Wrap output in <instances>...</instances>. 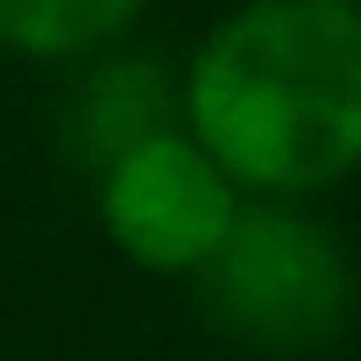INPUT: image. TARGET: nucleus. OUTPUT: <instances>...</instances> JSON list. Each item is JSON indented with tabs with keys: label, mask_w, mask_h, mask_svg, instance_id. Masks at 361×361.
Instances as JSON below:
<instances>
[{
	"label": "nucleus",
	"mask_w": 361,
	"mask_h": 361,
	"mask_svg": "<svg viewBox=\"0 0 361 361\" xmlns=\"http://www.w3.org/2000/svg\"><path fill=\"white\" fill-rule=\"evenodd\" d=\"M92 206H99V234L114 241L121 262H135L149 276H199L220 255V241L234 234L248 199L185 128H163L99 163Z\"/></svg>",
	"instance_id": "3"
},
{
	"label": "nucleus",
	"mask_w": 361,
	"mask_h": 361,
	"mask_svg": "<svg viewBox=\"0 0 361 361\" xmlns=\"http://www.w3.org/2000/svg\"><path fill=\"white\" fill-rule=\"evenodd\" d=\"M340 8H354V15H361V0H340Z\"/></svg>",
	"instance_id": "6"
},
{
	"label": "nucleus",
	"mask_w": 361,
	"mask_h": 361,
	"mask_svg": "<svg viewBox=\"0 0 361 361\" xmlns=\"http://www.w3.org/2000/svg\"><path fill=\"white\" fill-rule=\"evenodd\" d=\"M163 128H177V121H170V85H163L156 64L128 57V64H106V71L85 78V92H78V142H85L92 170L106 156L163 135Z\"/></svg>",
	"instance_id": "5"
},
{
	"label": "nucleus",
	"mask_w": 361,
	"mask_h": 361,
	"mask_svg": "<svg viewBox=\"0 0 361 361\" xmlns=\"http://www.w3.org/2000/svg\"><path fill=\"white\" fill-rule=\"evenodd\" d=\"M199 312L248 354L298 361L340 340L354 312V262L326 220L305 206H269L248 199L220 255L192 276Z\"/></svg>",
	"instance_id": "2"
},
{
	"label": "nucleus",
	"mask_w": 361,
	"mask_h": 361,
	"mask_svg": "<svg viewBox=\"0 0 361 361\" xmlns=\"http://www.w3.org/2000/svg\"><path fill=\"white\" fill-rule=\"evenodd\" d=\"M142 8L149 0H0V50L29 64H78L121 43Z\"/></svg>",
	"instance_id": "4"
},
{
	"label": "nucleus",
	"mask_w": 361,
	"mask_h": 361,
	"mask_svg": "<svg viewBox=\"0 0 361 361\" xmlns=\"http://www.w3.org/2000/svg\"><path fill=\"white\" fill-rule=\"evenodd\" d=\"M177 128L241 199L305 206L361 177V15L340 0H241L177 78Z\"/></svg>",
	"instance_id": "1"
}]
</instances>
